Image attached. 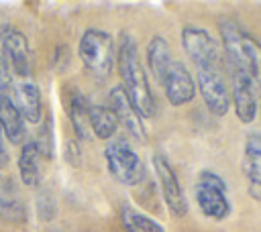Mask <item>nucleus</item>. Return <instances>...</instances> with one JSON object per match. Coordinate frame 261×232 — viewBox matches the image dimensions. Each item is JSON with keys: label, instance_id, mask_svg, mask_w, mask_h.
Segmentation results:
<instances>
[{"label": "nucleus", "instance_id": "obj_1", "mask_svg": "<svg viewBox=\"0 0 261 232\" xmlns=\"http://www.w3.org/2000/svg\"><path fill=\"white\" fill-rule=\"evenodd\" d=\"M181 43L196 65L198 88L208 110L216 116H224L230 108V92L224 75L220 45L206 28L194 24L184 26Z\"/></svg>", "mask_w": 261, "mask_h": 232}, {"label": "nucleus", "instance_id": "obj_2", "mask_svg": "<svg viewBox=\"0 0 261 232\" xmlns=\"http://www.w3.org/2000/svg\"><path fill=\"white\" fill-rule=\"evenodd\" d=\"M116 63H118V73H120V88L124 90L128 102L133 104L135 112L139 118H151L155 114V98L151 94L147 73L139 61L137 45L130 35L122 33L118 51H116Z\"/></svg>", "mask_w": 261, "mask_h": 232}, {"label": "nucleus", "instance_id": "obj_3", "mask_svg": "<svg viewBox=\"0 0 261 232\" xmlns=\"http://www.w3.org/2000/svg\"><path fill=\"white\" fill-rule=\"evenodd\" d=\"M80 59L96 79H106L114 65V39L106 31L88 28L80 39Z\"/></svg>", "mask_w": 261, "mask_h": 232}, {"label": "nucleus", "instance_id": "obj_4", "mask_svg": "<svg viewBox=\"0 0 261 232\" xmlns=\"http://www.w3.org/2000/svg\"><path fill=\"white\" fill-rule=\"evenodd\" d=\"M104 157H106L110 175L124 185H137L147 175L141 157L137 155V151L130 147V142L126 138L110 140L104 149Z\"/></svg>", "mask_w": 261, "mask_h": 232}, {"label": "nucleus", "instance_id": "obj_5", "mask_svg": "<svg viewBox=\"0 0 261 232\" xmlns=\"http://www.w3.org/2000/svg\"><path fill=\"white\" fill-rule=\"evenodd\" d=\"M194 197L200 212L210 220H224L230 214V201L226 199V183L214 171H200L194 185Z\"/></svg>", "mask_w": 261, "mask_h": 232}, {"label": "nucleus", "instance_id": "obj_6", "mask_svg": "<svg viewBox=\"0 0 261 232\" xmlns=\"http://www.w3.org/2000/svg\"><path fill=\"white\" fill-rule=\"evenodd\" d=\"M228 77H230V102L234 106L237 118L243 124H249L257 116V108H259L257 92H259V85L247 71L230 69Z\"/></svg>", "mask_w": 261, "mask_h": 232}, {"label": "nucleus", "instance_id": "obj_7", "mask_svg": "<svg viewBox=\"0 0 261 232\" xmlns=\"http://www.w3.org/2000/svg\"><path fill=\"white\" fill-rule=\"evenodd\" d=\"M153 165H155V173H157V179H159V185H161L163 199H165L171 216L173 218L186 216L188 214V199H186V193H184V189L177 181V175L171 169L169 161L163 155H155Z\"/></svg>", "mask_w": 261, "mask_h": 232}, {"label": "nucleus", "instance_id": "obj_8", "mask_svg": "<svg viewBox=\"0 0 261 232\" xmlns=\"http://www.w3.org/2000/svg\"><path fill=\"white\" fill-rule=\"evenodd\" d=\"M2 53H4V65H10V77H27L33 75V61H31V49L27 43V37L14 28L4 31L2 39Z\"/></svg>", "mask_w": 261, "mask_h": 232}, {"label": "nucleus", "instance_id": "obj_9", "mask_svg": "<svg viewBox=\"0 0 261 232\" xmlns=\"http://www.w3.org/2000/svg\"><path fill=\"white\" fill-rule=\"evenodd\" d=\"M161 85H163L165 98L169 100L171 106H184V104L192 102L196 96V83H194L188 67L175 59L169 63V67L161 79Z\"/></svg>", "mask_w": 261, "mask_h": 232}, {"label": "nucleus", "instance_id": "obj_10", "mask_svg": "<svg viewBox=\"0 0 261 232\" xmlns=\"http://www.w3.org/2000/svg\"><path fill=\"white\" fill-rule=\"evenodd\" d=\"M10 90H12L10 100L16 106L22 120L39 122L41 120V94H39V85L35 83L33 75L10 77Z\"/></svg>", "mask_w": 261, "mask_h": 232}, {"label": "nucleus", "instance_id": "obj_11", "mask_svg": "<svg viewBox=\"0 0 261 232\" xmlns=\"http://www.w3.org/2000/svg\"><path fill=\"white\" fill-rule=\"evenodd\" d=\"M243 175L249 181V193L253 199L261 201V136L249 134L243 149V161H241Z\"/></svg>", "mask_w": 261, "mask_h": 232}, {"label": "nucleus", "instance_id": "obj_12", "mask_svg": "<svg viewBox=\"0 0 261 232\" xmlns=\"http://www.w3.org/2000/svg\"><path fill=\"white\" fill-rule=\"evenodd\" d=\"M110 110L114 112L118 124H122V126L130 132V136H135V138L141 140V142L147 138L145 128H143V124H141V118H139V114L135 112L133 104L128 102V98H126V94H124V90H122L120 85H116V88L110 90Z\"/></svg>", "mask_w": 261, "mask_h": 232}, {"label": "nucleus", "instance_id": "obj_13", "mask_svg": "<svg viewBox=\"0 0 261 232\" xmlns=\"http://www.w3.org/2000/svg\"><path fill=\"white\" fill-rule=\"evenodd\" d=\"M173 61V55H171V47L167 43L165 37L161 35H155L147 47V65H149V71L151 75L161 83L169 63Z\"/></svg>", "mask_w": 261, "mask_h": 232}, {"label": "nucleus", "instance_id": "obj_14", "mask_svg": "<svg viewBox=\"0 0 261 232\" xmlns=\"http://www.w3.org/2000/svg\"><path fill=\"white\" fill-rule=\"evenodd\" d=\"M0 130H4L10 142H20L24 136V120L8 94L0 96Z\"/></svg>", "mask_w": 261, "mask_h": 232}, {"label": "nucleus", "instance_id": "obj_15", "mask_svg": "<svg viewBox=\"0 0 261 232\" xmlns=\"http://www.w3.org/2000/svg\"><path fill=\"white\" fill-rule=\"evenodd\" d=\"M88 120H90V128L94 130V134L102 140L112 138L118 128V120L108 106L88 104Z\"/></svg>", "mask_w": 261, "mask_h": 232}, {"label": "nucleus", "instance_id": "obj_16", "mask_svg": "<svg viewBox=\"0 0 261 232\" xmlns=\"http://www.w3.org/2000/svg\"><path fill=\"white\" fill-rule=\"evenodd\" d=\"M39 149L35 142H27L22 149H20V155H18V173H20V179L24 185L29 187H35L39 185L41 181V167H39Z\"/></svg>", "mask_w": 261, "mask_h": 232}, {"label": "nucleus", "instance_id": "obj_17", "mask_svg": "<svg viewBox=\"0 0 261 232\" xmlns=\"http://www.w3.org/2000/svg\"><path fill=\"white\" fill-rule=\"evenodd\" d=\"M120 220L126 232H165V228L157 220L139 212L130 204H124L120 208Z\"/></svg>", "mask_w": 261, "mask_h": 232}, {"label": "nucleus", "instance_id": "obj_18", "mask_svg": "<svg viewBox=\"0 0 261 232\" xmlns=\"http://www.w3.org/2000/svg\"><path fill=\"white\" fill-rule=\"evenodd\" d=\"M69 118L73 122V130L77 134L80 140H88L90 138V120H88V102L86 98L73 90L71 100H69Z\"/></svg>", "mask_w": 261, "mask_h": 232}, {"label": "nucleus", "instance_id": "obj_19", "mask_svg": "<svg viewBox=\"0 0 261 232\" xmlns=\"http://www.w3.org/2000/svg\"><path fill=\"white\" fill-rule=\"evenodd\" d=\"M65 159H67V163L73 165V167L80 165V149H77L75 140H67V142H65Z\"/></svg>", "mask_w": 261, "mask_h": 232}, {"label": "nucleus", "instance_id": "obj_20", "mask_svg": "<svg viewBox=\"0 0 261 232\" xmlns=\"http://www.w3.org/2000/svg\"><path fill=\"white\" fill-rule=\"evenodd\" d=\"M8 85H10V73H8V67L4 65V61L0 59V96L8 94V92H6Z\"/></svg>", "mask_w": 261, "mask_h": 232}, {"label": "nucleus", "instance_id": "obj_21", "mask_svg": "<svg viewBox=\"0 0 261 232\" xmlns=\"http://www.w3.org/2000/svg\"><path fill=\"white\" fill-rule=\"evenodd\" d=\"M8 163V151H6V144H4V138H2V130H0V167H4Z\"/></svg>", "mask_w": 261, "mask_h": 232}]
</instances>
